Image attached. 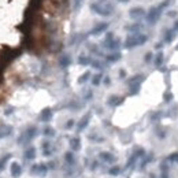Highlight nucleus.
Masks as SVG:
<instances>
[{"mask_svg": "<svg viewBox=\"0 0 178 178\" xmlns=\"http://www.w3.org/2000/svg\"><path fill=\"white\" fill-rule=\"evenodd\" d=\"M90 10L101 17H110L114 11V6L111 3H92Z\"/></svg>", "mask_w": 178, "mask_h": 178, "instance_id": "1", "label": "nucleus"}, {"mask_svg": "<svg viewBox=\"0 0 178 178\" xmlns=\"http://www.w3.org/2000/svg\"><path fill=\"white\" fill-rule=\"evenodd\" d=\"M148 40V37L145 34H133V36H129L123 43V47L126 49H130V48H134V47H138V45H142L145 44Z\"/></svg>", "mask_w": 178, "mask_h": 178, "instance_id": "2", "label": "nucleus"}, {"mask_svg": "<svg viewBox=\"0 0 178 178\" xmlns=\"http://www.w3.org/2000/svg\"><path fill=\"white\" fill-rule=\"evenodd\" d=\"M160 14H162V10H159V7H151L147 14L148 23H156L160 18Z\"/></svg>", "mask_w": 178, "mask_h": 178, "instance_id": "3", "label": "nucleus"}, {"mask_svg": "<svg viewBox=\"0 0 178 178\" xmlns=\"http://www.w3.org/2000/svg\"><path fill=\"white\" fill-rule=\"evenodd\" d=\"M144 15H145V10L142 7H133V8H130V11H129V17L132 19H136V21L141 19Z\"/></svg>", "mask_w": 178, "mask_h": 178, "instance_id": "4", "label": "nucleus"}, {"mask_svg": "<svg viewBox=\"0 0 178 178\" xmlns=\"http://www.w3.org/2000/svg\"><path fill=\"white\" fill-rule=\"evenodd\" d=\"M107 29H108V23H99L97 26H95V28L90 30V34H93V36H97V34L103 33V32H106Z\"/></svg>", "mask_w": 178, "mask_h": 178, "instance_id": "5", "label": "nucleus"}, {"mask_svg": "<svg viewBox=\"0 0 178 178\" xmlns=\"http://www.w3.org/2000/svg\"><path fill=\"white\" fill-rule=\"evenodd\" d=\"M144 80H145V77L142 74H137V75H134V77L129 78L127 84H129V86H132V85H140V84H141Z\"/></svg>", "mask_w": 178, "mask_h": 178, "instance_id": "6", "label": "nucleus"}, {"mask_svg": "<svg viewBox=\"0 0 178 178\" xmlns=\"http://www.w3.org/2000/svg\"><path fill=\"white\" fill-rule=\"evenodd\" d=\"M21 174H22L21 166H19L17 162H14L13 165H11V176H13L14 178H18V177H21Z\"/></svg>", "mask_w": 178, "mask_h": 178, "instance_id": "7", "label": "nucleus"}, {"mask_svg": "<svg viewBox=\"0 0 178 178\" xmlns=\"http://www.w3.org/2000/svg\"><path fill=\"white\" fill-rule=\"evenodd\" d=\"M47 173V166L45 165H34L33 167H32V174H41V176H44Z\"/></svg>", "mask_w": 178, "mask_h": 178, "instance_id": "8", "label": "nucleus"}, {"mask_svg": "<svg viewBox=\"0 0 178 178\" xmlns=\"http://www.w3.org/2000/svg\"><path fill=\"white\" fill-rule=\"evenodd\" d=\"M51 118H52V110L51 108H44L41 111V114H40V121H43V122L51 121Z\"/></svg>", "mask_w": 178, "mask_h": 178, "instance_id": "9", "label": "nucleus"}, {"mask_svg": "<svg viewBox=\"0 0 178 178\" xmlns=\"http://www.w3.org/2000/svg\"><path fill=\"white\" fill-rule=\"evenodd\" d=\"M89 121H90V114L88 112V114H86V115L84 116V118H82V119H81V121H80V123H78V129H77L78 132H82V130L85 129L86 126H88Z\"/></svg>", "mask_w": 178, "mask_h": 178, "instance_id": "10", "label": "nucleus"}, {"mask_svg": "<svg viewBox=\"0 0 178 178\" xmlns=\"http://www.w3.org/2000/svg\"><path fill=\"white\" fill-rule=\"evenodd\" d=\"M122 103H123V99L119 97V96L112 95L111 97L108 99V104H110L111 107H116V106H119V104H122Z\"/></svg>", "mask_w": 178, "mask_h": 178, "instance_id": "11", "label": "nucleus"}, {"mask_svg": "<svg viewBox=\"0 0 178 178\" xmlns=\"http://www.w3.org/2000/svg\"><path fill=\"white\" fill-rule=\"evenodd\" d=\"M70 148H71L73 151H78L81 148V140L78 138V137L70 138Z\"/></svg>", "mask_w": 178, "mask_h": 178, "instance_id": "12", "label": "nucleus"}, {"mask_svg": "<svg viewBox=\"0 0 178 178\" xmlns=\"http://www.w3.org/2000/svg\"><path fill=\"white\" fill-rule=\"evenodd\" d=\"M100 157L106 163H114V162H115V156H114L112 153H110V152H101L100 153Z\"/></svg>", "mask_w": 178, "mask_h": 178, "instance_id": "13", "label": "nucleus"}, {"mask_svg": "<svg viewBox=\"0 0 178 178\" xmlns=\"http://www.w3.org/2000/svg\"><path fill=\"white\" fill-rule=\"evenodd\" d=\"M25 159H28V160H32V159H34L36 157V150H34L33 147H30V148H28V150L25 151Z\"/></svg>", "mask_w": 178, "mask_h": 178, "instance_id": "14", "label": "nucleus"}, {"mask_svg": "<svg viewBox=\"0 0 178 178\" xmlns=\"http://www.w3.org/2000/svg\"><path fill=\"white\" fill-rule=\"evenodd\" d=\"M141 28H142V26L140 25V23H134V25H129V26H126V30H127V32H130V33L137 34L140 30H141Z\"/></svg>", "mask_w": 178, "mask_h": 178, "instance_id": "15", "label": "nucleus"}, {"mask_svg": "<svg viewBox=\"0 0 178 178\" xmlns=\"http://www.w3.org/2000/svg\"><path fill=\"white\" fill-rule=\"evenodd\" d=\"M37 136V129L36 127H30V129H28V132H26L25 137H26V141H30L33 137Z\"/></svg>", "mask_w": 178, "mask_h": 178, "instance_id": "16", "label": "nucleus"}, {"mask_svg": "<svg viewBox=\"0 0 178 178\" xmlns=\"http://www.w3.org/2000/svg\"><path fill=\"white\" fill-rule=\"evenodd\" d=\"M59 63H60V66H62V67H67V66H70V63H71V59H70L67 55H63V56L60 58Z\"/></svg>", "mask_w": 178, "mask_h": 178, "instance_id": "17", "label": "nucleus"}, {"mask_svg": "<svg viewBox=\"0 0 178 178\" xmlns=\"http://www.w3.org/2000/svg\"><path fill=\"white\" fill-rule=\"evenodd\" d=\"M176 33L177 32H174L173 29H170V30L167 32V33H166V39H165V41L166 43H171L174 40V37H176Z\"/></svg>", "mask_w": 178, "mask_h": 178, "instance_id": "18", "label": "nucleus"}, {"mask_svg": "<svg viewBox=\"0 0 178 178\" xmlns=\"http://www.w3.org/2000/svg\"><path fill=\"white\" fill-rule=\"evenodd\" d=\"M119 59H121V54H119V52H115V54H111L107 56V62H110V63L116 62V60H119Z\"/></svg>", "mask_w": 178, "mask_h": 178, "instance_id": "19", "label": "nucleus"}, {"mask_svg": "<svg viewBox=\"0 0 178 178\" xmlns=\"http://www.w3.org/2000/svg\"><path fill=\"white\" fill-rule=\"evenodd\" d=\"M78 63H80V65H82V66H88V65H90V63H92V60H90L88 56H84V55H81V56L78 58Z\"/></svg>", "mask_w": 178, "mask_h": 178, "instance_id": "20", "label": "nucleus"}, {"mask_svg": "<svg viewBox=\"0 0 178 178\" xmlns=\"http://www.w3.org/2000/svg\"><path fill=\"white\" fill-rule=\"evenodd\" d=\"M162 65H163V52H159V54L156 55V58H155V66L160 69V66H162Z\"/></svg>", "mask_w": 178, "mask_h": 178, "instance_id": "21", "label": "nucleus"}, {"mask_svg": "<svg viewBox=\"0 0 178 178\" xmlns=\"http://www.w3.org/2000/svg\"><path fill=\"white\" fill-rule=\"evenodd\" d=\"M101 78H103V75H101V74H95V75L92 77V85H95V86L100 85Z\"/></svg>", "mask_w": 178, "mask_h": 178, "instance_id": "22", "label": "nucleus"}, {"mask_svg": "<svg viewBox=\"0 0 178 178\" xmlns=\"http://www.w3.org/2000/svg\"><path fill=\"white\" fill-rule=\"evenodd\" d=\"M89 77H90V71H85L80 78H78V82H80V84H85L86 81L89 80Z\"/></svg>", "mask_w": 178, "mask_h": 178, "instance_id": "23", "label": "nucleus"}, {"mask_svg": "<svg viewBox=\"0 0 178 178\" xmlns=\"http://www.w3.org/2000/svg\"><path fill=\"white\" fill-rule=\"evenodd\" d=\"M174 0H163L162 3L159 4V10H165V8H167L170 4H173Z\"/></svg>", "mask_w": 178, "mask_h": 178, "instance_id": "24", "label": "nucleus"}, {"mask_svg": "<svg viewBox=\"0 0 178 178\" xmlns=\"http://www.w3.org/2000/svg\"><path fill=\"white\" fill-rule=\"evenodd\" d=\"M2 129H3V130H0V136H2V137H3V136L7 137L8 134L13 132V129H11L10 126H4V127H2Z\"/></svg>", "mask_w": 178, "mask_h": 178, "instance_id": "25", "label": "nucleus"}, {"mask_svg": "<svg viewBox=\"0 0 178 178\" xmlns=\"http://www.w3.org/2000/svg\"><path fill=\"white\" fill-rule=\"evenodd\" d=\"M44 136H47V137H54L55 136V130L52 129V127L47 126L45 129H44Z\"/></svg>", "mask_w": 178, "mask_h": 178, "instance_id": "26", "label": "nucleus"}, {"mask_svg": "<svg viewBox=\"0 0 178 178\" xmlns=\"http://www.w3.org/2000/svg\"><path fill=\"white\" fill-rule=\"evenodd\" d=\"M10 157H11V155H10V153H8V155H6L4 157H2V159H0V170H3V169H4L6 162H7V160L10 159Z\"/></svg>", "mask_w": 178, "mask_h": 178, "instance_id": "27", "label": "nucleus"}, {"mask_svg": "<svg viewBox=\"0 0 178 178\" xmlns=\"http://www.w3.org/2000/svg\"><path fill=\"white\" fill-rule=\"evenodd\" d=\"M66 162L69 163V165H74V156H73L71 152H67L66 153Z\"/></svg>", "mask_w": 178, "mask_h": 178, "instance_id": "28", "label": "nucleus"}, {"mask_svg": "<svg viewBox=\"0 0 178 178\" xmlns=\"http://www.w3.org/2000/svg\"><path fill=\"white\" fill-rule=\"evenodd\" d=\"M163 100H165L166 103H170V101L173 100V93H171V92H166L165 96H163Z\"/></svg>", "mask_w": 178, "mask_h": 178, "instance_id": "29", "label": "nucleus"}, {"mask_svg": "<svg viewBox=\"0 0 178 178\" xmlns=\"http://www.w3.org/2000/svg\"><path fill=\"white\" fill-rule=\"evenodd\" d=\"M167 160H169V162H178V152L171 153V155L167 157Z\"/></svg>", "mask_w": 178, "mask_h": 178, "instance_id": "30", "label": "nucleus"}, {"mask_svg": "<svg viewBox=\"0 0 178 178\" xmlns=\"http://www.w3.org/2000/svg\"><path fill=\"white\" fill-rule=\"evenodd\" d=\"M119 167H112V169H110V174H111V176H118L119 174Z\"/></svg>", "mask_w": 178, "mask_h": 178, "instance_id": "31", "label": "nucleus"}, {"mask_svg": "<svg viewBox=\"0 0 178 178\" xmlns=\"http://www.w3.org/2000/svg\"><path fill=\"white\" fill-rule=\"evenodd\" d=\"M90 65H92L93 67H95V69H101V63L99 62V60H92V63H90Z\"/></svg>", "mask_w": 178, "mask_h": 178, "instance_id": "32", "label": "nucleus"}, {"mask_svg": "<svg viewBox=\"0 0 178 178\" xmlns=\"http://www.w3.org/2000/svg\"><path fill=\"white\" fill-rule=\"evenodd\" d=\"M81 4H82V0H74V6H73V8H74V10H78V8L81 7Z\"/></svg>", "mask_w": 178, "mask_h": 178, "instance_id": "33", "label": "nucleus"}, {"mask_svg": "<svg viewBox=\"0 0 178 178\" xmlns=\"http://www.w3.org/2000/svg\"><path fill=\"white\" fill-rule=\"evenodd\" d=\"M134 155H136L137 157L142 156V155H144V150H142V148H136V152H134Z\"/></svg>", "mask_w": 178, "mask_h": 178, "instance_id": "34", "label": "nucleus"}, {"mask_svg": "<svg viewBox=\"0 0 178 178\" xmlns=\"http://www.w3.org/2000/svg\"><path fill=\"white\" fill-rule=\"evenodd\" d=\"M73 126H74V121H73V119H70V121H67V123H66V129H67V130H70V129H71Z\"/></svg>", "mask_w": 178, "mask_h": 178, "instance_id": "35", "label": "nucleus"}, {"mask_svg": "<svg viewBox=\"0 0 178 178\" xmlns=\"http://www.w3.org/2000/svg\"><path fill=\"white\" fill-rule=\"evenodd\" d=\"M151 60H152V54H151V52H148V54L145 55V63H150Z\"/></svg>", "mask_w": 178, "mask_h": 178, "instance_id": "36", "label": "nucleus"}, {"mask_svg": "<svg viewBox=\"0 0 178 178\" xmlns=\"http://www.w3.org/2000/svg\"><path fill=\"white\" fill-rule=\"evenodd\" d=\"M167 15L170 17V18H176V17H177V11H169Z\"/></svg>", "mask_w": 178, "mask_h": 178, "instance_id": "37", "label": "nucleus"}, {"mask_svg": "<svg viewBox=\"0 0 178 178\" xmlns=\"http://www.w3.org/2000/svg\"><path fill=\"white\" fill-rule=\"evenodd\" d=\"M173 30H174V32H178V21H176V23H174Z\"/></svg>", "mask_w": 178, "mask_h": 178, "instance_id": "38", "label": "nucleus"}, {"mask_svg": "<svg viewBox=\"0 0 178 178\" xmlns=\"http://www.w3.org/2000/svg\"><path fill=\"white\" fill-rule=\"evenodd\" d=\"M104 84H106V85H110V78L108 77L104 78Z\"/></svg>", "mask_w": 178, "mask_h": 178, "instance_id": "39", "label": "nucleus"}, {"mask_svg": "<svg viewBox=\"0 0 178 178\" xmlns=\"http://www.w3.org/2000/svg\"><path fill=\"white\" fill-rule=\"evenodd\" d=\"M13 111H14V108H8L7 111H6V115H10V114L13 112Z\"/></svg>", "mask_w": 178, "mask_h": 178, "instance_id": "40", "label": "nucleus"}, {"mask_svg": "<svg viewBox=\"0 0 178 178\" xmlns=\"http://www.w3.org/2000/svg\"><path fill=\"white\" fill-rule=\"evenodd\" d=\"M96 167H97V163H96V162H95V163H93V165H92V166H90V169H92V170H95V169H96Z\"/></svg>", "mask_w": 178, "mask_h": 178, "instance_id": "41", "label": "nucleus"}, {"mask_svg": "<svg viewBox=\"0 0 178 178\" xmlns=\"http://www.w3.org/2000/svg\"><path fill=\"white\" fill-rule=\"evenodd\" d=\"M119 73H121V77H122V78H123L125 75H126V73H125V70H121V71H119Z\"/></svg>", "mask_w": 178, "mask_h": 178, "instance_id": "42", "label": "nucleus"}, {"mask_svg": "<svg viewBox=\"0 0 178 178\" xmlns=\"http://www.w3.org/2000/svg\"><path fill=\"white\" fill-rule=\"evenodd\" d=\"M160 48H162V44H159V43H157V44H156V49H160Z\"/></svg>", "mask_w": 178, "mask_h": 178, "instance_id": "43", "label": "nucleus"}, {"mask_svg": "<svg viewBox=\"0 0 178 178\" xmlns=\"http://www.w3.org/2000/svg\"><path fill=\"white\" fill-rule=\"evenodd\" d=\"M118 2H119V3H127L129 0H118Z\"/></svg>", "mask_w": 178, "mask_h": 178, "instance_id": "44", "label": "nucleus"}, {"mask_svg": "<svg viewBox=\"0 0 178 178\" xmlns=\"http://www.w3.org/2000/svg\"><path fill=\"white\" fill-rule=\"evenodd\" d=\"M176 49H178V45H177V47H176Z\"/></svg>", "mask_w": 178, "mask_h": 178, "instance_id": "45", "label": "nucleus"}, {"mask_svg": "<svg viewBox=\"0 0 178 178\" xmlns=\"http://www.w3.org/2000/svg\"><path fill=\"white\" fill-rule=\"evenodd\" d=\"M0 138H2V136H0Z\"/></svg>", "mask_w": 178, "mask_h": 178, "instance_id": "46", "label": "nucleus"}]
</instances>
